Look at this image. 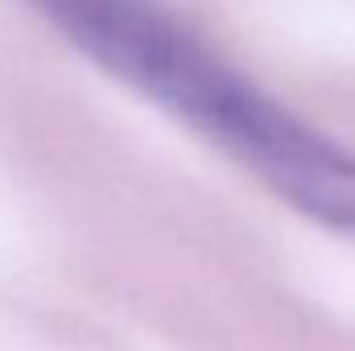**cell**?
<instances>
[{
	"label": "cell",
	"mask_w": 355,
	"mask_h": 351,
	"mask_svg": "<svg viewBox=\"0 0 355 351\" xmlns=\"http://www.w3.org/2000/svg\"><path fill=\"white\" fill-rule=\"evenodd\" d=\"M112 79L170 112L302 215L355 232V153L331 141L162 0H25Z\"/></svg>",
	"instance_id": "obj_1"
}]
</instances>
